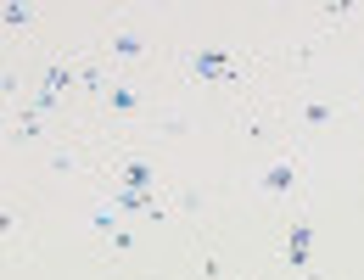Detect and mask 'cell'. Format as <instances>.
<instances>
[{"label":"cell","mask_w":364,"mask_h":280,"mask_svg":"<svg viewBox=\"0 0 364 280\" xmlns=\"http://www.w3.org/2000/svg\"><path fill=\"white\" fill-rule=\"evenodd\" d=\"M286 258H291L297 269L314 258V230H309V225H291V235H286Z\"/></svg>","instance_id":"cell-4"},{"label":"cell","mask_w":364,"mask_h":280,"mask_svg":"<svg viewBox=\"0 0 364 280\" xmlns=\"http://www.w3.org/2000/svg\"><path fill=\"white\" fill-rule=\"evenodd\" d=\"M336 112H342L336 101H303V124H331Z\"/></svg>","instance_id":"cell-8"},{"label":"cell","mask_w":364,"mask_h":280,"mask_svg":"<svg viewBox=\"0 0 364 280\" xmlns=\"http://www.w3.org/2000/svg\"><path fill=\"white\" fill-rule=\"evenodd\" d=\"M107 112H118V118H140V112H146V95H135L129 85H112V90H107Z\"/></svg>","instance_id":"cell-3"},{"label":"cell","mask_w":364,"mask_h":280,"mask_svg":"<svg viewBox=\"0 0 364 280\" xmlns=\"http://www.w3.org/2000/svg\"><path fill=\"white\" fill-rule=\"evenodd\" d=\"M180 73L185 79H202V85H235L241 68L230 50H180Z\"/></svg>","instance_id":"cell-1"},{"label":"cell","mask_w":364,"mask_h":280,"mask_svg":"<svg viewBox=\"0 0 364 280\" xmlns=\"http://www.w3.org/2000/svg\"><path fill=\"white\" fill-rule=\"evenodd\" d=\"M0 17H6V28H23V23H34V6L28 0H11V6H0Z\"/></svg>","instance_id":"cell-9"},{"label":"cell","mask_w":364,"mask_h":280,"mask_svg":"<svg viewBox=\"0 0 364 280\" xmlns=\"http://www.w3.org/2000/svg\"><path fill=\"white\" fill-rule=\"evenodd\" d=\"M112 208H118V213H157V202H151V190H129V185H118V196H112Z\"/></svg>","instance_id":"cell-5"},{"label":"cell","mask_w":364,"mask_h":280,"mask_svg":"<svg viewBox=\"0 0 364 280\" xmlns=\"http://www.w3.org/2000/svg\"><path fill=\"white\" fill-rule=\"evenodd\" d=\"M258 190H269V196H291V190H297V163H286V157L269 163V168L258 174Z\"/></svg>","instance_id":"cell-2"},{"label":"cell","mask_w":364,"mask_h":280,"mask_svg":"<svg viewBox=\"0 0 364 280\" xmlns=\"http://www.w3.org/2000/svg\"><path fill=\"white\" fill-rule=\"evenodd\" d=\"M118 180H124L129 190H151V180H157V174H151V163H135V157H124V163H118Z\"/></svg>","instance_id":"cell-6"},{"label":"cell","mask_w":364,"mask_h":280,"mask_svg":"<svg viewBox=\"0 0 364 280\" xmlns=\"http://www.w3.org/2000/svg\"><path fill=\"white\" fill-rule=\"evenodd\" d=\"M50 168H56V174H73L79 163H73V151H50Z\"/></svg>","instance_id":"cell-10"},{"label":"cell","mask_w":364,"mask_h":280,"mask_svg":"<svg viewBox=\"0 0 364 280\" xmlns=\"http://www.w3.org/2000/svg\"><path fill=\"white\" fill-rule=\"evenodd\" d=\"M146 40H140V34H112V56H118V62H146Z\"/></svg>","instance_id":"cell-7"}]
</instances>
